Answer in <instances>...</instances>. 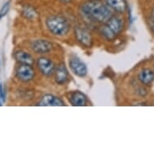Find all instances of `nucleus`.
Masks as SVG:
<instances>
[{
  "mask_svg": "<svg viewBox=\"0 0 154 154\" xmlns=\"http://www.w3.org/2000/svg\"><path fill=\"white\" fill-rule=\"evenodd\" d=\"M37 105L42 106H65V103L57 96L47 94L41 97Z\"/></svg>",
  "mask_w": 154,
  "mask_h": 154,
  "instance_id": "8",
  "label": "nucleus"
},
{
  "mask_svg": "<svg viewBox=\"0 0 154 154\" xmlns=\"http://www.w3.org/2000/svg\"><path fill=\"white\" fill-rule=\"evenodd\" d=\"M149 24L150 28H151L152 32L154 33V8L152 11L151 14H150V16H149Z\"/></svg>",
  "mask_w": 154,
  "mask_h": 154,
  "instance_id": "18",
  "label": "nucleus"
},
{
  "mask_svg": "<svg viewBox=\"0 0 154 154\" xmlns=\"http://www.w3.org/2000/svg\"><path fill=\"white\" fill-rule=\"evenodd\" d=\"M10 4L11 2L10 1H8V2L4 3L3 5V7L1 8V9H0V20H2V19H3V18L8 13L9 10H10Z\"/></svg>",
  "mask_w": 154,
  "mask_h": 154,
  "instance_id": "17",
  "label": "nucleus"
},
{
  "mask_svg": "<svg viewBox=\"0 0 154 154\" xmlns=\"http://www.w3.org/2000/svg\"><path fill=\"white\" fill-rule=\"evenodd\" d=\"M138 80L144 86L151 85L154 81V71L150 69H143L138 73Z\"/></svg>",
  "mask_w": 154,
  "mask_h": 154,
  "instance_id": "12",
  "label": "nucleus"
},
{
  "mask_svg": "<svg viewBox=\"0 0 154 154\" xmlns=\"http://www.w3.org/2000/svg\"><path fill=\"white\" fill-rule=\"evenodd\" d=\"M99 34L102 35V37L103 38L104 40L107 41H115L118 35H116L115 33L111 30V28H109L108 26L106 25V23H103L102 26L99 29Z\"/></svg>",
  "mask_w": 154,
  "mask_h": 154,
  "instance_id": "15",
  "label": "nucleus"
},
{
  "mask_svg": "<svg viewBox=\"0 0 154 154\" xmlns=\"http://www.w3.org/2000/svg\"><path fill=\"white\" fill-rule=\"evenodd\" d=\"M105 3L117 13H124L128 9L126 0H105Z\"/></svg>",
  "mask_w": 154,
  "mask_h": 154,
  "instance_id": "13",
  "label": "nucleus"
},
{
  "mask_svg": "<svg viewBox=\"0 0 154 154\" xmlns=\"http://www.w3.org/2000/svg\"><path fill=\"white\" fill-rule=\"evenodd\" d=\"M46 27L48 32L57 36H63L69 32L70 23L61 15H51L46 20Z\"/></svg>",
  "mask_w": 154,
  "mask_h": 154,
  "instance_id": "2",
  "label": "nucleus"
},
{
  "mask_svg": "<svg viewBox=\"0 0 154 154\" xmlns=\"http://www.w3.org/2000/svg\"><path fill=\"white\" fill-rule=\"evenodd\" d=\"M21 14L23 15V17L25 19H28V20H34L35 18L37 17V11L35 10V8L32 7V6H25L23 7V9H22V11H21Z\"/></svg>",
  "mask_w": 154,
  "mask_h": 154,
  "instance_id": "16",
  "label": "nucleus"
},
{
  "mask_svg": "<svg viewBox=\"0 0 154 154\" xmlns=\"http://www.w3.org/2000/svg\"><path fill=\"white\" fill-rule=\"evenodd\" d=\"M35 74V70L32 66L28 64L20 63L15 69L16 78L23 82H28L33 80Z\"/></svg>",
  "mask_w": 154,
  "mask_h": 154,
  "instance_id": "3",
  "label": "nucleus"
},
{
  "mask_svg": "<svg viewBox=\"0 0 154 154\" xmlns=\"http://www.w3.org/2000/svg\"><path fill=\"white\" fill-rule=\"evenodd\" d=\"M36 66L41 74H43L45 77H50L53 75L55 71L56 66L53 61L45 57H41L37 59Z\"/></svg>",
  "mask_w": 154,
  "mask_h": 154,
  "instance_id": "4",
  "label": "nucleus"
},
{
  "mask_svg": "<svg viewBox=\"0 0 154 154\" xmlns=\"http://www.w3.org/2000/svg\"><path fill=\"white\" fill-rule=\"evenodd\" d=\"M81 14L91 22L105 23L113 15L112 11L102 0H88L80 7Z\"/></svg>",
  "mask_w": 154,
  "mask_h": 154,
  "instance_id": "1",
  "label": "nucleus"
},
{
  "mask_svg": "<svg viewBox=\"0 0 154 154\" xmlns=\"http://www.w3.org/2000/svg\"><path fill=\"white\" fill-rule=\"evenodd\" d=\"M31 48L36 54H47L53 49V44L47 40H35L31 44Z\"/></svg>",
  "mask_w": 154,
  "mask_h": 154,
  "instance_id": "7",
  "label": "nucleus"
},
{
  "mask_svg": "<svg viewBox=\"0 0 154 154\" xmlns=\"http://www.w3.org/2000/svg\"><path fill=\"white\" fill-rule=\"evenodd\" d=\"M69 65L71 71L75 75L80 78H84L87 74V67L83 61H82L78 57H72L69 61Z\"/></svg>",
  "mask_w": 154,
  "mask_h": 154,
  "instance_id": "6",
  "label": "nucleus"
},
{
  "mask_svg": "<svg viewBox=\"0 0 154 154\" xmlns=\"http://www.w3.org/2000/svg\"><path fill=\"white\" fill-rule=\"evenodd\" d=\"M106 23L116 35H119L124 30V21L121 18L116 15H112L108 20L106 21Z\"/></svg>",
  "mask_w": 154,
  "mask_h": 154,
  "instance_id": "10",
  "label": "nucleus"
},
{
  "mask_svg": "<svg viewBox=\"0 0 154 154\" xmlns=\"http://www.w3.org/2000/svg\"><path fill=\"white\" fill-rule=\"evenodd\" d=\"M69 102L73 106H86L87 103V98L81 91H73L69 96Z\"/></svg>",
  "mask_w": 154,
  "mask_h": 154,
  "instance_id": "11",
  "label": "nucleus"
},
{
  "mask_svg": "<svg viewBox=\"0 0 154 154\" xmlns=\"http://www.w3.org/2000/svg\"><path fill=\"white\" fill-rule=\"evenodd\" d=\"M3 104H2V102H1V99H0V106H2Z\"/></svg>",
  "mask_w": 154,
  "mask_h": 154,
  "instance_id": "21",
  "label": "nucleus"
},
{
  "mask_svg": "<svg viewBox=\"0 0 154 154\" xmlns=\"http://www.w3.org/2000/svg\"><path fill=\"white\" fill-rule=\"evenodd\" d=\"M60 2L63 3H69L72 2V0H60Z\"/></svg>",
  "mask_w": 154,
  "mask_h": 154,
  "instance_id": "20",
  "label": "nucleus"
},
{
  "mask_svg": "<svg viewBox=\"0 0 154 154\" xmlns=\"http://www.w3.org/2000/svg\"><path fill=\"white\" fill-rule=\"evenodd\" d=\"M14 57L19 63L28 64L32 66L35 60L33 58V57L31 55L30 53H27L25 51L23 50H18L14 53Z\"/></svg>",
  "mask_w": 154,
  "mask_h": 154,
  "instance_id": "14",
  "label": "nucleus"
},
{
  "mask_svg": "<svg viewBox=\"0 0 154 154\" xmlns=\"http://www.w3.org/2000/svg\"><path fill=\"white\" fill-rule=\"evenodd\" d=\"M0 99L5 103L6 102V91H4L3 87V85L0 83Z\"/></svg>",
  "mask_w": 154,
  "mask_h": 154,
  "instance_id": "19",
  "label": "nucleus"
},
{
  "mask_svg": "<svg viewBox=\"0 0 154 154\" xmlns=\"http://www.w3.org/2000/svg\"><path fill=\"white\" fill-rule=\"evenodd\" d=\"M54 79L58 85H64L67 82L69 79V72L64 63L59 64L55 68Z\"/></svg>",
  "mask_w": 154,
  "mask_h": 154,
  "instance_id": "9",
  "label": "nucleus"
},
{
  "mask_svg": "<svg viewBox=\"0 0 154 154\" xmlns=\"http://www.w3.org/2000/svg\"><path fill=\"white\" fill-rule=\"evenodd\" d=\"M75 37L77 41L86 48H91L93 45V38L91 32L86 28L77 27L75 28Z\"/></svg>",
  "mask_w": 154,
  "mask_h": 154,
  "instance_id": "5",
  "label": "nucleus"
}]
</instances>
